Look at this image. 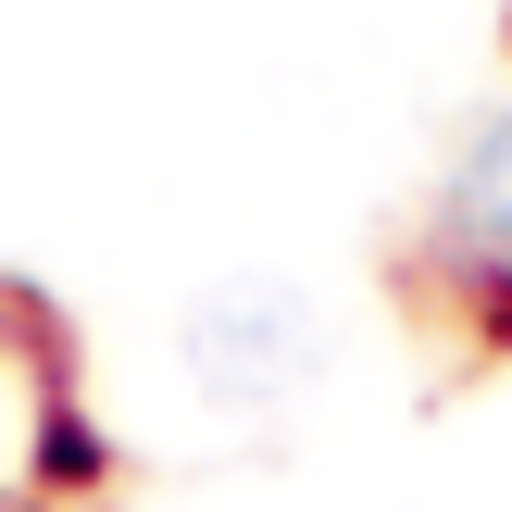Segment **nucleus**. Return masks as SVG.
Wrapping results in <instances>:
<instances>
[{
  "instance_id": "obj_1",
  "label": "nucleus",
  "mask_w": 512,
  "mask_h": 512,
  "mask_svg": "<svg viewBox=\"0 0 512 512\" xmlns=\"http://www.w3.org/2000/svg\"><path fill=\"white\" fill-rule=\"evenodd\" d=\"M175 350H188L200 400H288V388H313L325 325H313V300L275 288V275H225V288H200V300H188Z\"/></svg>"
},
{
  "instance_id": "obj_2",
  "label": "nucleus",
  "mask_w": 512,
  "mask_h": 512,
  "mask_svg": "<svg viewBox=\"0 0 512 512\" xmlns=\"http://www.w3.org/2000/svg\"><path fill=\"white\" fill-rule=\"evenodd\" d=\"M438 250H450L463 288L512 300V113H488L463 138V163H450V188H438Z\"/></svg>"
}]
</instances>
